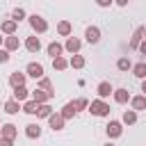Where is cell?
I'll return each instance as SVG.
<instances>
[{
  "mask_svg": "<svg viewBox=\"0 0 146 146\" xmlns=\"http://www.w3.org/2000/svg\"><path fill=\"white\" fill-rule=\"evenodd\" d=\"M107 135L110 137H119L121 135V123L119 121H110L107 123Z\"/></svg>",
  "mask_w": 146,
  "mask_h": 146,
  "instance_id": "52a82bcc",
  "label": "cell"
},
{
  "mask_svg": "<svg viewBox=\"0 0 146 146\" xmlns=\"http://www.w3.org/2000/svg\"><path fill=\"white\" fill-rule=\"evenodd\" d=\"M25 46H27V50H30V52H36V50L41 48V41H39L36 36H30V39L25 41Z\"/></svg>",
  "mask_w": 146,
  "mask_h": 146,
  "instance_id": "8fae6325",
  "label": "cell"
},
{
  "mask_svg": "<svg viewBox=\"0 0 146 146\" xmlns=\"http://www.w3.org/2000/svg\"><path fill=\"white\" fill-rule=\"evenodd\" d=\"M18 110H21V105H18L16 100H7V103H5V112H7V114H16Z\"/></svg>",
  "mask_w": 146,
  "mask_h": 146,
  "instance_id": "9a60e30c",
  "label": "cell"
},
{
  "mask_svg": "<svg viewBox=\"0 0 146 146\" xmlns=\"http://www.w3.org/2000/svg\"><path fill=\"white\" fill-rule=\"evenodd\" d=\"M14 48H18V39H16V36H9V39H7V52L14 50Z\"/></svg>",
  "mask_w": 146,
  "mask_h": 146,
  "instance_id": "4316f807",
  "label": "cell"
},
{
  "mask_svg": "<svg viewBox=\"0 0 146 146\" xmlns=\"http://www.w3.org/2000/svg\"><path fill=\"white\" fill-rule=\"evenodd\" d=\"M0 41H2V36H0Z\"/></svg>",
  "mask_w": 146,
  "mask_h": 146,
  "instance_id": "8d00e7d4",
  "label": "cell"
},
{
  "mask_svg": "<svg viewBox=\"0 0 146 146\" xmlns=\"http://www.w3.org/2000/svg\"><path fill=\"white\" fill-rule=\"evenodd\" d=\"M73 105H75V110H82V107H87V105H89V103H87V100H84V98H78V100H75V103H73Z\"/></svg>",
  "mask_w": 146,
  "mask_h": 146,
  "instance_id": "4dcf8cb0",
  "label": "cell"
},
{
  "mask_svg": "<svg viewBox=\"0 0 146 146\" xmlns=\"http://www.w3.org/2000/svg\"><path fill=\"white\" fill-rule=\"evenodd\" d=\"M48 121H50V128H52V130H62V128H64V119H62V114H50Z\"/></svg>",
  "mask_w": 146,
  "mask_h": 146,
  "instance_id": "5b68a950",
  "label": "cell"
},
{
  "mask_svg": "<svg viewBox=\"0 0 146 146\" xmlns=\"http://www.w3.org/2000/svg\"><path fill=\"white\" fill-rule=\"evenodd\" d=\"M25 98H27V89L25 87H16L14 89V100L18 103V100H25Z\"/></svg>",
  "mask_w": 146,
  "mask_h": 146,
  "instance_id": "5bb4252c",
  "label": "cell"
},
{
  "mask_svg": "<svg viewBox=\"0 0 146 146\" xmlns=\"http://www.w3.org/2000/svg\"><path fill=\"white\" fill-rule=\"evenodd\" d=\"M23 82H25V75L23 73H11L9 75V84L16 89V87H23Z\"/></svg>",
  "mask_w": 146,
  "mask_h": 146,
  "instance_id": "8992f818",
  "label": "cell"
},
{
  "mask_svg": "<svg viewBox=\"0 0 146 146\" xmlns=\"http://www.w3.org/2000/svg\"><path fill=\"white\" fill-rule=\"evenodd\" d=\"M36 110H39V103H34V100H27L23 105V112H27V114H34Z\"/></svg>",
  "mask_w": 146,
  "mask_h": 146,
  "instance_id": "44dd1931",
  "label": "cell"
},
{
  "mask_svg": "<svg viewBox=\"0 0 146 146\" xmlns=\"http://www.w3.org/2000/svg\"><path fill=\"white\" fill-rule=\"evenodd\" d=\"M14 128H16V125H11V123H7V125H2V128H0V132H2V137L11 141V139H14V135H16V130H14Z\"/></svg>",
  "mask_w": 146,
  "mask_h": 146,
  "instance_id": "9c48e42d",
  "label": "cell"
},
{
  "mask_svg": "<svg viewBox=\"0 0 146 146\" xmlns=\"http://www.w3.org/2000/svg\"><path fill=\"white\" fill-rule=\"evenodd\" d=\"M71 66H75V68H82V66H84V59H82L80 55H75V57L71 59Z\"/></svg>",
  "mask_w": 146,
  "mask_h": 146,
  "instance_id": "83f0119b",
  "label": "cell"
},
{
  "mask_svg": "<svg viewBox=\"0 0 146 146\" xmlns=\"http://www.w3.org/2000/svg\"><path fill=\"white\" fill-rule=\"evenodd\" d=\"M32 98H34V103H39V105H41V103H46V100L50 98V94H43V91H34V94H32Z\"/></svg>",
  "mask_w": 146,
  "mask_h": 146,
  "instance_id": "ffe728a7",
  "label": "cell"
},
{
  "mask_svg": "<svg viewBox=\"0 0 146 146\" xmlns=\"http://www.w3.org/2000/svg\"><path fill=\"white\" fill-rule=\"evenodd\" d=\"M30 25H32L36 32H46V27H48V25H46V21H43L41 16H36V14H34V16H30Z\"/></svg>",
  "mask_w": 146,
  "mask_h": 146,
  "instance_id": "7a4b0ae2",
  "label": "cell"
},
{
  "mask_svg": "<svg viewBox=\"0 0 146 146\" xmlns=\"http://www.w3.org/2000/svg\"><path fill=\"white\" fill-rule=\"evenodd\" d=\"M84 36H87L89 43H98V39H100V30H98V27H87Z\"/></svg>",
  "mask_w": 146,
  "mask_h": 146,
  "instance_id": "277c9868",
  "label": "cell"
},
{
  "mask_svg": "<svg viewBox=\"0 0 146 146\" xmlns=\"http://www.w3.org/2000/svg\"><path fill=\"white\" fill-rule=\"evenodd\" d=\"M141 52H144V55H146V43H141Z\"/></svg>",
  "mask_w": 146,
  "mask_h": 146,
  "instance_id": "d590c367",
  "label": "cell"
},
{
  "mask_svg": "<svg viewBox=\"0 0 146 146\" xmlns=\"http://www.w3.org/2000/svg\"><path fill=\"white\" fill-rule=\"evenodd\" d=\"M75 112H78V110H75V105H73V103H68V105H64V112H62V119L66 121V119H71V116H73Z\"/></svg>",
  "mask_w": 146,
  "mask_h": 146,
  "instance_id": "2e32d148",
  "label": "cell"
},
{
  "mask_svg": "<svg viewBox=\"0 0 146 146\" xmlns=\"http://www.w3.org/2000/svg\"><path fill=\"white\" fill-rule=\"evenodd\" d=\"M128 98H130V96H128L125 89H116V91H114V100H116V103H125Z\"/></svg>",
  "mask_w": 146,
  "mask_h": 146,
  "instance_id": "e0dca14e",
  "label": "cell"
},
{
  "mask_svg": "<svg viewBox=\"0 0 146 146\" xmlns=\"http://www.w3.org/2000/svg\"><path fill=\"white\" fill-rule=\"evenodd\" d=\"M0 146H11V141H9V139H2V141H0Z\"/></svg>",
  "mask_w": 146,
  "mask_h": 146,
  "instance_id": "836d02e7",
  "label": "cell"
},
{
  "mask_svg": "<svg viewBox=\"0 0 146 146\" xmlns=\"http://www.w3.org/2000/svg\"><path fill=\"white\" fill-rule=\"evenodd\" d=\"M135 121H137V114H135V112H132V110H130V112H125V114H123V123H128V125H130V123H135Z\"/></svg>",
  "mask_w": 146,
  "mask_h": 146,
  "instance_id": "d4e9b609",
  "label": "cell"
},
{
  "mask_svg": "<svg viewBox=\"0 0 146 146\" xmlns=\"http://www.w3.org/2000/svg\"><path fill=\"white\" fill-rule=\"evenodd\" d=\"M23 16H25V11H23V9H16V11H14V23H18Z\"/></svg>",
  "mask_w": 146,
  "mask_h": 146,
  "instance_id": "1f68e13d",
  "label": "cell"
},
{
  "mask_svg": "<svg viewBox=\"0 0 146 146\" xmlns=\"http://www.w3.org/2000/svg\"><path fill=\"white\" fill-rule=\"evenodd\" d=\"M14 30H16V23H14V21H7V23L2 25V32H7V34H11Z\"/></svg>",
  "mask_w": 146,
  "mask_h": 146,
  "instance_id": "484cf974",
  "label": "cell"
},
{
  "mask_svg": "<svg viewBox=\"0 0 146 146\" xmlns=\"http://www.w3.org/2000/svg\"><path fill=\"white\" fill-rule=\"evenodd\" d=\"M141 91H144V94H146V80H144V82H141Z\"/></svg>",
  "mask_w": 146,
  "mask_h": 146,
  "instance_id": "e575fe53",
  "label": "cell"
},
{
  "mask_svg": "<svg viewBox=\"0 0 146 146\" xmlns=\"http://www.w3.org/2000/svg\"><path fill=\"white\" fill-rule=\"evenodd\" d=\"M137 110H146V96H135L132 98V112Z\"/></svg>",
  "mask_w": 146,
  "mask_h": 146,
  "instance_id": "30bf717a",
  "label": "cell"
},
{
  "mask_svg": "<svg viewBox=\"0 0 146 146\" xmlns=\"http://www.w3.org/2000/svg\"><path fill=\"white\" fill-rule=\"evenodd\" d=\"M48 55H52V59L59 57V55H62V46H59V43H50V46H48Z\"/></svg>",
  "mask_w": 146,
  "mask_h": 146,
  "instance_id": "d6986e66",
  "label": "cell"
},
{
  "mask_svg": "<svg viewBox=\"0 0 146 146\" xmlns=\"http://www.w3.org/2000/svg\"><path fill=\"white\" fill-rule=\"evenodd\" d=\"M132 73H135L137 78H144V80H146V62L135 64V66H132Z\"/></svg>",
  "mask_w": 146,
  "mask_h": 146,
  "instance_id": "7c38bea8",
  "label": "cell"
},
{
  "mask_svg": "<svg viewBox=\"0 0 146 146\" xmlns=\"http://www.w3.org/2000/svg\"><path fill=\"white\" fill-rule=\"evenodd\" d=\"M5 62H9V52L7 50H0V64H5Z\"/></svg>",
  "mask_w": 146,
  "mask_h": 146,
  "instance_id": "d6a6232c",
  "label": "cell"
},
{
  "mask_svg": "<svg viewBox=\"0 0 146 146\" xmlns=\"http://www.w3.org/2000/svg\"><path fill=\"white\" fill-rule=\"evenodd\" d=\"M36 114L39 116H50V107L43 103V105H39V110H36Z\"/></svg>",
  "mask_w": 146,
  "mask_h": 146,
  "instance_id": "f1b7e54d",
  "label": "cell"
},
{
  "mask_svg": "<svg viewBox=\"0 0 146 146\" xmlns=\"http://www.w3.org/2000/svg\"><path fill=\"white\" fill-rule=\"evenodd\" d=\"M116 66H119L121 71H128V68H132V64H130V59H128V57H121V59L116 62Z\"/></svg>",
  "mask_w": 146,
  "mask_h": 146,
  "instance_id": "603a6c76",
  "label": "cell"
},
{
  "mask_svg": "<svg viewBox=\"0 0 146 146\" xmlns=\"http://www.w3.org/2000/svg\"><path fill=\"white\" fill-rule=\"evenodd\" d=\"M141 34H144V27H137V30H135V36H132V41H130V48H137V46H139Z\"/></svg>",
  "mask_w": 146,
  "mask_h": 146,
  "instance_id": "ac0fdd59",
  "label": "cell"
},
{
  "mask_svg": "<svg viewBox=\"0 0 146 146\" xmlns=\"http://www.w3.org/2000/svg\"><path fill=\"white\" fill-rule=\"evenodd\" d=\"M27 75H32V78H43V66L36 64V62H30V64H27Z\"/></svg>",
  "mask_w": 146,
  "mask_h": 146,
  "instance_id": "3957f363",
  "label": "cell"
},
{
  "mask_svg": "<svg viewBox=\"0 0 146 146\" xmlns=\"http://www.w3.org/2000/svg\"><path fill=\"white\" fill-rule=\"evenodd\" d=\"M25 135H27L30 139H34V137H39V135H41V128H39L36 123H30V125H27V130H25Z\"/></svg>",
  "mask_w": 146,
  "mask_h": 146,
  "instance_id": "4fadbf2b",
  "label": "cell"
},
{
  "mask_svg": "<svg viewBox=\"0 0 146 146\" xmlns=\"http://www.w3.org/2000/svg\"><path fill=\"white\" fill-rule=\"evenodd\" d=\"M78 48H80V41H78V39H73V36H71V39H68V41H66V50H71V52H75V50H78Z\"/></svg>",
  "mask_w": 146,
  "mask_h": 146,
  "instance_id": "7402d4cb",
  "label": "cell"
},
{
  "mask_svg": "<svg viewBox=\"0 0 146 146\" xmlns=\"http://www.w3.org/2000/svg\"><path fill=\"white\" fill-rule=\"evenodd\" d=\"M57 30H59V34H68V32H71V25L64 21V23H59V27H57Z\"/></svg>",
  "mask_w": 146,
  "mask_h": 146,
  "instance_id": "f546056e",
  "label": "cell"
},
{
  "mask_svg": "<svg viewBox=\"0 0 146 146\" xmlns=\"http://www.w3.org/2000/svg\"><path fill=\"white\" fill-rule=\"evenodd\" d=\"M89 112L96 114V116H107V114H110V105L103 103V100H94V103L89 105Z\"/></svg>",
  "mask_w": 146,
  "mask_h": 146,
  "instance_id": "6da1fadb",
  "label": "cell"
},
{
  "mask_svg": "<svg viewBox=\"0 0 146 146\" xmlns=\"http://www.w3.org/2000/svg\"><path fill=\"white\" fill-rule=\"evenodd\" d=\"M112 91H114V89H112L110 82H100V84H98V96H100V98H107Z\"/></svg>",
  "mask_w": 146,
  "mask_h": 146,
  "instance_id": "ba28073f",
  "label": "cell"
},
{
  "mask_svg": "<svg viewBox=\"0 0 146 146\" xmlns=\"http://www.w3.org/2000/svg\"><path fill=\"white\" fill-rule=\"evenodd\" d=\"M52 66H55L57 71H62V68H66V59H64V57H55V59H52Z\"/></svg>",
  "mask_w": 146,
  "mask_h": 146,
  "instance_id": "cb8c5ba5",
  "label": "cell"
},
{
  "mask_svg": "<svg viewBox=\"0 0 146 146\" xmlns=\"http://www.w3.org/2000/svg\"><path fill=\"white\" fill-rule=\"evenodd\" d=\"M107 146H112V144H107Z\"/></svg>",
  "mask_w": 146,
  "mask_h": 146,
  "instance_id": "74e56055",
  "label": "cell"
}]
</instances>
